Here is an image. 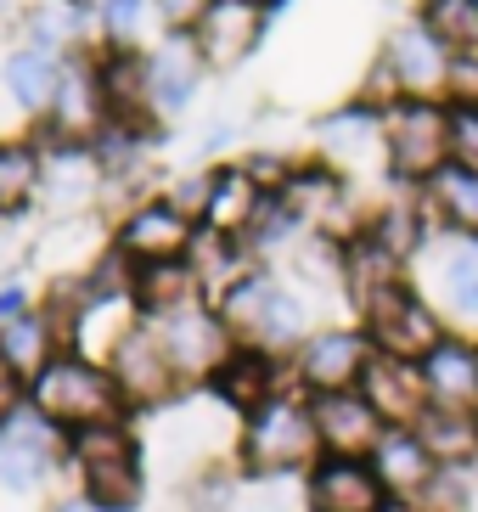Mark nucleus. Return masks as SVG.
I'll return each mask as SVG.
<instances>
[{
    "instance_id": "1",
    "label": "nucleus",
    "mask_w": 478,
    "mask_h": 512,
    "mask_svg": "<svg viewBox=\"0 0 478 512\" xmlns=\"http://www.w3.org/2000/svg\"><path fill=\"white\" fill-rule=\"evenodd\" d=\"M321 462V434H315L310 400L276 394L270 406H259L242 428V467L259 479H282V473H304Z\"/></svg>"
},
{
    "instance_id": "2",
    "label": "nucleus",
    "mask_w": 478,
    "mask_h": 512,
    "mask_svg": "<svg viewBox=\"0 0 478 512\" xmlns=\"http://www.w3.org/2000/svg\"><path fill=\"white\" fill-rule=\"evenodd\" d=\"M124 406V389L119 377L90 366L85 355H57L34 377V411L45 422H68V428H96V422H119Z\"/></svg>"
},
{
    "instance_id": "3",
    "label": "nucleus",
    "mask_w": 478,
    "mask_h": 512,
    "mask_svg": "<svg viewBox=\"0 0 478 512\" xmlns=\"http://www.w3.org/2000/svg\"><path fill=\"white\" fill-rule=\"evenodd\" d=\"M389 175L400 186H428L450 164V102H394L383 113Z\"/></svg>"
},
{
    "instance_id": "4",
    "label": "nucleus",
    "mask_w": 478,
    "mask_h": 512,
    "mask_svg": "<svg viewBox=\"0 0 478 512\" xmlns=\"http://www.w3.org/2000/svg\"><path fill=\"white\" fill-rule=\"evenodd\" d=\"M360 316H366V338H372L377 355H394V361H411V366H422L450 338L445 316H439V310L422 299L411 282L389 287V293L372 299Z\"/></svg>"
},
{
    "instance_id": "5",
    "label": "nucleus",
    "mask_w": 478,
    "mask_h": 512,
    "mask_svg": "<svg viewBox=\"0 0 478 512\" xmlns=\"http://www.w3.org/2000/svg\"><path fill=\"white\" fill-rule=\"evenodd\" d=\"M74 456L85 467V490L102 512H130L141 501V462L119 422H96L74 434Z\"/></svg>"
},
{
    "instance_id": "6",
    "label": "nucleus",
    "mask_w": 478,
    "mask_h": 512,
    "mask_svg": "<svg viewBox=\"0 0 478 512\" xmlns=\"http://www.w3.org/2000/svg\"><path fill=\"white\" fill-rule=\"evenodd\" d=\"M377 62L389 68L400 102H445V96H450V68H456V57H450L434 34L422 29L417 17L400 23V29L383 40Z\"/></svg>"
},
{
    "instance_id": "7",
    "label": "nucleus",
    "mask_w": 478,
    "mask_h": 512,
    "mask_svg": "<svg viewBox=\"0 0 478 512\" xmlns=\"http://www.w3.org/2000/svg\"><path fill=\"white\" fill-rule=\"evenodd\" d=\"M372 355L377 349H372V338H366V327H321V332L304 338L293 366H299L304 394H344V389H360Z\"/></svg>"
},
{
    "instance_id": "8",
    "label": "nucleus",
    "mask_w": 478,
    "mask_h": 512,
    "mask_svg": "<svg viewBox=\"0 0 478 512\" xmlns=\"http://www.w3.org/2000/svg\"><path fill=\"white\" fill-rule=\"evenodd\" d=\"M158 338H164V349H169V361H175L180 377H214L231 355H237L231 327H225L220 310H209V304H186V310L164 316L158 321Z\"/></svg>"
},
{
    "instance_id": "9",
    "label": "nucleus",
    "mask_w": 478,
    "mask_h": 512,
    "mask_svg": "<svg viewBox=\"0 0 478 512\" xmlns=\"http://www.w3.org/2000/svg\"><path fill=\"white\" fill-rule=\"evenodd\" d=\"M310 417L315 434H321V456H355V462H372L389 422L372 411V400L360 389L344 394H310Z\"/></svg>"
},
{
    "instance_id": "10",
    "label": "nucleus",
    "mask_w": 478,
    "mask_h": 512,
    "mask_svg": "<svg viewBox=\"0 0 478 512\" xmlns=\"http://www.w3.org/2000/svg\"><path fill=\"white\" fill-rule=\"evenodd\" d=\"M315 147H321V164H332L338 175H360V169L383 164L389 169V141H383V113L366 102L338 107L327 119L315 124Z\"/></svg>"
},
{
    "instance_id": "11",
    "label": "nucleus",
    "mask_w": 478,
    "mask_h": 512,
    "mask_svg": "<svg viewBox=\"0 0 478 512\" xmlns=\"http://www.w3.org/2000/svg\"><path fill=\"white\" fill-rule=\"evenodd\" d=\"M259 34H265V6L259 0H209V12L197 17L192 46L209 68H237V62L254 57Z\"/></svg>"
},
{
    "instance_id": "12",
    "label": "nucleus",
    "mask_w": 478,
    "mask_h": 512,
    "mask_svg": "<svg viewBox=\"0 0 478 512\" xmlns=\"http://www.w3.org/2000/svg\"><path fill=\"white\" fill-rule=\"evenodd\" d=\"M192 248H197V220H186L169 197L130 209V220L119 226V254L135 259V265H169V259H186Z\"/></svg>"
},
{
    "instance_id": "13",
    "label": "nucleus",
    "mask_w": 478,
    "mask_h": 512,
    "mask_svg": "<svg viewBox=\"0 0 478 512\" xmlns=\"http://www.w3.org/2000/svg\"><path fill=\"white\" fill-rule=\"evenodd\" d=\"M310 512H389V490L377 479L372 462H355V456H321L310 467Z\"/></svg>"
},
{
    "instance_id": "14",
    "label": "nucleus",
    "mask_w": 478,
    "mask_h": 512,
    "mask_svg": "<svg viewBox=\"0 0 478 512\" xmlns=\"http://www.w3.org/2000/svg\"><path fill=\"white\" fill-rule=\"evenodd\" d=\"M107 372L119 377L124 400H135V406H158V400H169L175 394V361H169L164 338H158V327H130L113 344V366Z\"/></svg>"
},
{
    "instance_id": "15",
    "label": "nucleus",
    "mask_w": 478,
    "mask_h": 512,
    "mask_svg": "<svg viewBox=\"0 0 478 512\" xmlns=\"http://www.w3.org/2000/svg\"><path fill=\"white\" fill-rule=\"evenodd\" d=\"M360 394L372 400V411L389 422V428H417L422 411L434 406V400H428V383H422V366L394 361V355H372V366L360 377Z\"/></svg>"
},
{
    "instance_id": "16",
    "label": "nucleus",
    "mask_w": 478,
    "mask_h": 512,
    "mask_svg": "<svg viewBox=\"0 0 478 512\" xmlns=\"http://www.w3.org/2000/svg\"><path fill=\"white\" fill-rule=\"evenodd\" d=\"M372 467H377V479H383V490H389V501H405V507H417L428 496V484L439 479V462L428 456L417 428H389L372 456Z\"/></svg>"
},
{
    "instance_id": "17",
    "label": "nucleus",
    "mask_w": 478,
    "mask_h": 512,
    "mask_svg": "<svg viewBox=\"0 0 478 512\" xmlns=\"http://www.w3.org/2000/svg\"><path fill=\"white\" fill-rule=\"evenodd\" d=\"M203 68L209 62L197 57L192 34H169L164 46L147 57V107L152 113H180L197 96V85H203Z\"/></svg>"
},
{
    "instance_id": "18",
    "label": "nucleus",
    "mask_w": 478,
    "mask_h": 512,
    "mask_svg": "<svg viewBox=\"0 0 478 512\" xmlns=\"http://www.w3.org/2000/svg\"><path fill=\"white\" fill-rule=\"evenodd\" d=\"M265 203H270V192L242 164L214 169V192H209V214H203V226H209L214 237L248 242V231H254V220L265 214Z\"/></svg>"
},
{
    "instance_id": "19",
    "label": "nucleus",
    "mask_w": 478,
    "mask_h": 512,
    "mask_svg": "<svg viewBox=\"0 0 478 512\" xmlns=\"http://www.w3.org/2000/svg\"><path fill=\"white\" fill-rule=\"evenodd\" d=\"M428 400L445 411H478V344L473 338H445V344L422 361Z\"/></svg>"
},
{
    "instance_id": "20",
    "label": "nucleus",
    "mask_w": 478,
    "mask_h": 512,
    "mask_svg": "<svg viewBox=\"0 0 478 512\" xmlns=\"http://www.w3.org/2000/svg\"><path fill=\"white\" fill-rule=\"evenodd\" d=\"M422 214L445 237H473L478 242V169L445 164L434 181L422 186Z\"/></svg>"
},
{
    "instance_id": "21",
    "label": "nucleus",
    "mask_w": 478,
    "mask_h": 512,
    "mask_svg": "<svg viewBox=\"0 0 478 512\" xmlns=\"http://www.w3.org/2000/svg\"><path fill=\"white\" fill-rule=\"evenodd\" d=\"M51 451H57V439H51L45 417H6V428H0V484L6 490H29L45 473Z\"/></svg>"
},
{
    "instance_id": "22",
    "label": "nucleus",
    "mask_w": 478,
    "mask_h": 512,
    "mask_svg": "<svg viewBox=\"0 0 478 512\" xmlns=\"http://www.w3.org/2000/svg\"><path fill=\"white\" fill-rule=\"evenodd\" d=\"M209 383H214V394H220L231 411L254 417L259 406H270V400H276V355L237 344V355H231V361H225Z\"/></svg>"
},
{
    "instance_id": "23",
    "label": "nucleus",
    "mask_w": 478,
    "mask_h": 512,
    "mask_svg": "<svg viewBox=\"0 0 478 512\" xmlns=\"http://www.w3.org/2000/svg\"><path fill=\"white\" fill-rule=\"evenodd\" d=\"M434 287H439L445 316L478 327V242L473 237L445 242V254H439V265H434Z\"/></svg>"
},
{
    "instance_id": "24",
    "label": "nucleus",
    "mask_w": 478,
    "mask_h": 512,
    "mask_svg": "<svg viewBox=\"0 0 478 512\" xmlns=\"http://www.w3.org/2000/svg\"><path fill=\"white\" fill-rule=\"evenodd\" d=\"M135 304L147 310V316H175V310H186V304H197V287H203V276H197L192 259H169V265H135Z\"/></svg>"
},
{
    "instance_id": "25",
    "label": "nucleus",
    "mask_w": 478,
    "mask_h": 512,
    "mask_svg": "<svg viewBox=\"0 0 478 512\" xmlns=\"http://www.w3.org/2000/svg\"><path fill=\"white\" fill-rule=\"evenodd\" d=\"M417 439L428 445L439 467H478V411L428 406L417 422Z\"/></svg>"
},
{
    "instance_id": "26",
    "label": "nucleus",
    "mask_w": 478,
    "mask_h": 512,
    "mask_svg": "<svg viewBox=\"0 0 478 512\" xmlns=\"http://www.w3.org/2000/svg\"><path fill=\"white\" fill-rule=\"evenodd\" d=\"M62 91V68H57V51H40V46H23L6 57V96L29 113H45Z\"/></svg>"
},
{
    "instance_id": "27",
    "label": "nucleus",
    "mask_w": 478,
    "mask_h": 512,
    "mask_svg": "<svg viewBox=\"0 0 478 512\" xmlns=\"http://www.w3.org/2000/svg\"><path fill=\"white\" fill-rule=\"evenodd\" d=\"M96 186H102V164H96V152L85 147H62L51 164H45V186L40 197L51 203V209H79V203H90L96 197Z\"/></svg>"
},
{
    "instance_id": "28",
    "label": "nucleus",
    "mask_w": 478,
    "mask_h": 512,
    "mask_svg": "<svg viewBox=\"0 0 478 512\" xmlns=\"http://www.w3.org/2000/svg\"><path fill=\"white\" fill-rule=\"evenodd\" d=\"M51 338H57V332H51L45 316H12L6 327H0V361L12 366L17 377H29L34 383L45 366L57 361V355H51Z\"/></svg>"
},
{
    "instance_id": "29",
    "label": "nucleus",
    "mask_w": 478,
    "mask_h": 512,
    "mask_svg": "<svg viewBox=\"0 0 478 512\" xmlns=\"http://www.w3.org/2000/svg\"><path fill=\"white\" fill-rule=\"evenodd\" d=\"M417 23L450 57H478V0H422Z\"/></svg>"
},
{
    "instance_id": "30",
    "label": "nucleus",
    "mask_w": 478,
    "mask_h": 512,
    "mask_svg": "<svg viewBox=\"0 0 478 512\" xmlns=\"http://www.w3.org/2000/svg\"><path fill=\"white\" fill-rule=\"evenodd\" d=\"M40 186H45L40 147H29V141H6V147H0V214L29 209L34 197H40Z\"/></svg>"
},
{
    "instance_id": "31",
    "label": "nucleus",
    "mask_w": 478,
    "mask_h": 512,
    "mask_svg": "<svg viewBox=\"0 0 478 512\" xmlns=\"http://www.w3.org/2000/svg\"><path fill=\"white\" fill-rule=\"evenodd\" d=\"M478 507V467H439L417 512H473Z\"/></svg>"
},
{
    "instance_id": "32",
    "label": "nucleus",
    "mask_w": 478,
    "mask_h": 512,
    "mask_svg": "<svg viewBox=\"0 0 478 512\" xmlns=\"http://www.w3.org/2000/svg\"><path fill=\"white\" fill-rule=\"evenodd\" d=\"M29 34H34L40 51H57V46H68V40H79V6L74 0H45V6H34Z\"/></svg>"
},
{
    "instance_id": "33",
    "label": "nucleus",
    "mask_w": 478,
    "mask_h": 512,
    "mask_svg": "<svg viewBox=\"0 0 478 512\" xmlns=\"http://www.w3.org/2000/svg\"><path fill=\"white\" fill-rule=\"evenodd\" d=\"M152 0H102V29L113 40V51H135V40L147 34Z\"/></svg>"
},
{
    "instance_id": "34",
    "label": "nucleus",
    "mask_w": 478,
    "mask_h": 512,
    "mask_svg": "<svg viewBox=\"0 0 478 512\" xmlns=\"http://www.w3.org/2000/svg\"><path fill=\"white\" fill-rule=\"evenodd\" d=\"M450 164L478 169V107L450 102Z\"/></svg>"
},
{
    "instance_id": "35",
    "label": "nucleus",
    "mask_w": 478,
    "mask_h": 512,
    "mask_svg": "<svg viewBox=\"0 0 478 512\" xmlns=\"http://www.w3.org/2000/svg\"><path fill=\"white\" fill-rule=\"evenodd\" d=\"M85 237H90V226H57L51 237L40 242V265H51V271H68V254H85Z\"/></svg>"
},
{
    "instance_id": "36",
    "label": "nucleus",
    "mask_w": 478,
    "mask_h": 512,
    "mask_svg": "<svg viewBox=\"0 0 478 512\" xmlns=\"http://www.w3.org/2000/svg\"><path fill=\"white\" fill-rule=\"evenodd\" d=\"M152 12L164 17L175 34H192V29H197V17L209 12V0H152Z\"/></svg>"
},
{
    "instance_id": "37",
    "label": "nucleus",
    "mask_w": 478,
    "mask_h": 512,
    "mask_svg": "<svg viewBox=\"0 0 478 512\" xmlns=\"http://www.w3.org/2000/svg\"><path fill=\"white\" fill-rule=\"evenodd\" d=\"M445 102L478 107V57H456V68H450V96H445Z\"/></svg>"
},
{
    "instance_id": "38",
    "label": "nucleus",
    "mask_w": 478,
    "mask_h": 512,
    "mask_svg": "<svg viewBox=\"0 0 478 512\" xmlns=\"http://www.w3.org/2000/svg\"><path fill=\"white\" fill-rule=\"evenodd\" d=\"M23 304H29V287L0 282V316H6V321H12V316H23Z\"/></svg>"
},
{
    "instance_id": "39",
    "label": "nucleus",
    "mask_w": 478,
    "mask_h": 512,
    "mask_svg": "<svg viewBox=\"0 0 478 512\" xmlns=\"http://www.w3.org/2000/svg\"><path fill=\"white\" fill-rule=\"evenodd\" d=\"M17 383H23V377L0 361V417H12V411H17Z\"/></svg>"
},
{
    "instance_id": "40",
    "label": "nucleus",
    "mask_w": 478,
    "mask_h": 512,
    "mask_svg": "<svg viewBox=\"0 0 478 512\" xmlns=\"http://www.w3.org/2000/svg\"><path fill=\"white\" fill-rule=\"evenodd\" d=\"M57 512H102L96 501H68V507H57Z\"/></svg>"
},
{
    "instance_id": "41",
    "label": "nucleus",
    "mask_w": 478,
    "mask_h": 512,
    "mask_svg": "<svg viewBox=\"0 0 478 512\" xmlns=\"http://www.w3.org/2000/svg\"><path fill=\"white\" fill-rule=\"evenodd\" d=\"M259 6H265V12H270V6H282V0H259Z\"/></svg>"
}]
</instances>
